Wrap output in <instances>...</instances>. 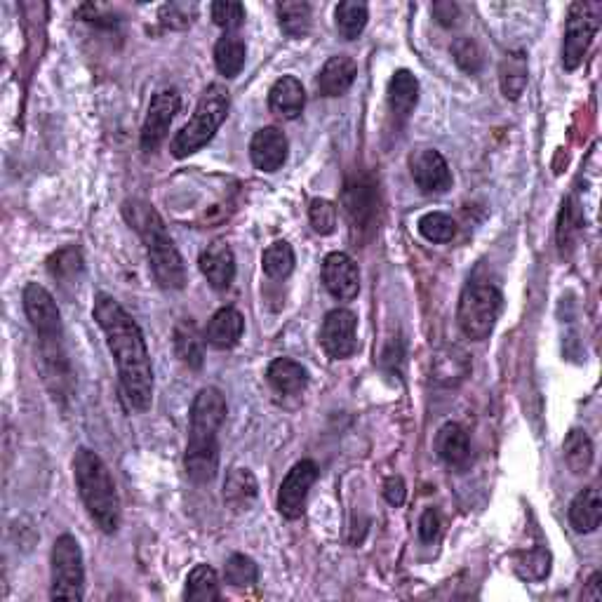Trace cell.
<instances>
[{"instance_id": "12", "label": "cell", "mask_w": 602, "mask_h": 602, "mask_svg": "<svg viewBox=\"0 0 602 602\" xmlns=\"http://www.w3.org/2000/svg\"><path fill=\"white\" fill-rule=\"evenodd\" d=\"M414 184L424 193H445L452 186V170L445 156L436 149H419L410 156Z\"/></svg>"}, {"instance_id": "39", "label": "cell", "mask_w": 602, "mask_h": 602, "mask_svg": "<svg viewBox=\"0 0 602 602\" xmlns=\"http://www.w3.org/2000/svg\"><path fill=\"white\" fill-rule=\"evenodd\" d=\"M309 219L313 231H316L318 236H332V233L337 231V205L325 198L311 200Z\"/></svg>"}, {"instance_id": "1", "label": "cell", "mask_w": 602, "mask_h": 602, "mask_svg": "<svg viewBox=\"0 0 602 602\" xmlns=\"http://www.w3.org/2000/svg\"><path fill=\"white\" fill-rule=\"evenodd\" d=\"M95 320L116 358L120 389L127 405L135 407L137 412H146L153 403V365L142 330L135 318L109 294L95 297Z\"/></svg>"}, {"instance_id": "4", "label": "cell", "mask_w": 602, "mask_h": 602, "mask_svg": "<svg viewBox=\"0 0 602 602\" xmlns=\"http://www.w3.org/2000/svg\"><path fill=\"white\" fill-rule=\"evenodd\" d=\"M231 97L229 90L224 85L214 83L200 95L196 111L189 123L177 132V137L172 139L170 151L175 158H189L193 153H198L203 146H207L217 135V130L229 116Z\"/></svg>"}, {"instance_id": "34", "label": "cell", "mask_w": 602, "mask_h": 602, "mask_svg": "<svg viewBox=\"0 0 602 602\" xmlns=\"http://www.w3.org/2000/svg\"><path fill=\"white\" fill-rule=\"evenodd\" d=\"M262 269L271 280H285L294 271V250L285 240H276L262 254Z\"/></svg>"}, {"instance_id": "30", "label": "cell", "mask_w": 602, "mask_h": 602, "mask_svg": "<svg viewBox=\"0 0 602 602\" xmlns=\"http://www.w3.org/2000/svg\"><path fill=\"white\" fill-rule=\"evenodd\" d=\"M184 598L193 602H212L222 598V588H219V577L210 565H196L186 577Z\"/></svg>"}, {"instance_id": "20", "label": "cell", "mask_w": 602, "mask_h": 602, "mask_svg": "<svg viewBox=\"0 0 602 602\" xmlns=\"http://www.w3.org/2000/svg\"><path fill=\"white\" fill-rule=\"evenodd\" d=\"M306 90L299 78L283 76L271 85L269 90V109L283 120H294L304 113Z\"/></svg>"}, {"instance_id": "38", "label": "cell", "mask_w": 602, "mask_h": 602, "mask_svg": "<svg viewBox=\"0 0 602 602\" xmlns=\"http://www.w3.org/2000/svg\"><path fill=\"white\" fill-rule=\"evenodd\" d=\"M344 198H346V212H349L353 224H363L372 217L374 200L370 196V186H363V184L349 186Z\"/></svg>"}, {"instance_id": "23", "label": "cell", "mask_w": 602, "mask_h": 602, "mask_svg": "<svg viewBox=\"0 0 602 602\" xmlns=\"http://www.w3.org/2000/svg\"><path fill=\"white\" fill-rule=\"evenodd\" d=\"M257 494L259 485L250 468H231L224 480V504L236 513L250 511Z\"/></svg>"}, {"instance_id": "18", "label": "cell", "mask_w": 602, "mask_h": 602, "mask_svg": "<svg viewBox=\"0 0 602 602\" xmlns=\"http://www.w3.org/2000/svg\"><path fill=\"white\" fill-rule=\"evenodd\" d=\"M243 332H245L243 313L233 309V306H224V309H219L210 320H207L203 341L217 351H229L233 346H238V341L243 339Z\"/></svg>"}, {"instance_id": "14", "label": "cell", "mask_w": 602, "mask_h": 602, "mask_svg": "<svg viewBox=\"0 0 602 602\" xmlns=\"http://www.w3.org/2000/svg\"><path fill=\"white\" fill-rule=\"evenodd\" d=\"M323 283H325V290L330 292L334 299H341V301L356 299L360 292L358 264L353 262L346 252L327 254L323 262Z\"/></svg>"}, {"instance_id": "41", "label": "cell", "mask_w": 602, "mask_h": 602, "mask_svg": "<svg viewBox=\"0 0 602 602\" xmlns=\"http://www.w3.org/2000/svg\"><path fill=\"white\" fill-rule=\"evenodd\" d=\"M454 62L461 71L478 73L483 69V50L478 48V43L473 38H459L452 48Z\"/></svg>"}, {"instance_id": "16", "label": "cell", "mask_w": 602, "mask_h": 602, "mask_svg": "<svg viewBox=\"0 0 602 602\" xmlns=\"http://www.w3.org/2000/svg\"><path fill=\"white\" fill-rule=\"evenodd\" d=\"M287 151V137L278 127H262V130L254 132L250 142V158L257 170L262 172H278L285 165Z\"/></svg>"}, {"instance_id": "24", "label": "cell", "mask_w": 602, "mask_h": 602, "mask_svg": "<svg viewBox=\"0 0 602 602\" xmlns=\"http://www.w3.org/2000/svg\"><path fill=\"white\" fill-rule=\"evenodd\" d=\"M419 102V80L412 71L400 69L389 80V109L396 118L407 120Z\"/></svg>"}, {"instance_id": "19", "label": "cell", "mask_w": 602, "mask_h": 602, "mask_svg": "<svg viewBox=\"0 0 602 602\" xmlns=\"http://www.w3.org/2000/svg\"><path fill=\"white\" fill-rule=\"evenodd\" d=\"M358 76V64L351 57H330L316 78V90L320 97H341L351 90Z\"/></svg>"}, {"instance_id": "7", "label": "cell", "mask_w": 602, "mask_h": 602, "mask_svg": "<svg viewBox=\"0 0 602 602\" xmlns=\"http://www.w3.org/2000/svg\"><path fill=\"white\" fill-rule=\"evenodd\" d=\"M600 3H572L567 12L565 40H563V66L567 71H577L591 48L595 33L600 29Z\"/></svg>"}, {"instance_id": "15", "label": "cell", "mask_w": 602, "mask_h": 602, "mask_svg": "<svg viewBox=\"0 0 602 602\" xmlns=\"http://www.w3.org/2000/svg\"><path fill=\"white\" fill-rule=\"evenodd\" d=\"M226 419V398L224 393L214 386L200 389L191 405V428L189 433H207V436H219Z\"/></svg>"}, {"instance_id": "11", "label": "cell", "mask_w": 602, "mask_h": 602, "mask_svg": "<svg viewBox=\"0 0 602 602\" xmlns=\"http://www.w3.org/2000/svg\"><path fill=\"white\" fill-rule=\"evenodd\" d=\"M320 346L334 360L351 358L358 349V318L349 309H334L320 327Z\"/></svg>"}, {"instance_id": "25", "label": "cell", "mask_w": 602, "mask_h": 602, "mask_svg": "<svg viewBox=\"0 0 602 602\" xmlns=\"http://www.w3.org/2000/svg\"><path fill=\"white\" fill-rule=\"evenodd\" d=\"M266 381L271 384L273 391L283 393V396H294L301 393L309 384V372L306 367L292 358H276L266 370Z\"/></svg>"}, {"instance_id": "46", "label": "cell", "mask_w": 602, "mask_h": 602, "mask_svg": "<svg viewBox=\"0 0 602 602\" xmlns=\"http://www.w3.org/2000/svg\"><path fill=\"white\" fill-rule=\"evenodd\" d=\"M405 497H407V487H405V480L400 476H391L389 480L384 483V499L389 501L391 506H403L405 504Z\"/></svg>"}, {"instance_id": "36", "label": "cell", "mask_w": 602, "mask_h": 602, "mask_svg": "<svg viewBox=\"0 0 602 602\" xmlns=\"http://www.w3.org/2000/svg\"><path fill=\"white\" fill-rule=\"evenodd\" d=\"M224 579L233 588H252L259 579L257 563L243 553H233L224 565Z\"/></svg>"}, {"instance_id": "3", "label": "cell", "mask_w": 602, "mask_h": 602, "mask_svg": "<svg viewBox=\"0 0 602 602\" xmlns=\"http://www.w3.org/2000/svg\"><path fill=\"white\" fill-rule=\"evenodd\" d=\"M73 478H76L80 499L99 530L116 534L120 527V499L109 466L97 452L80 447L73 457Z\"/></svg>"}, {"instance_id": "35", "label": "cell", "mask_w": 602, "mask_h": 602, "mask_svg": "<svg viewBox=\"0 0 602 602\" xmlns=\"http://www.w3.org/2000/svg\"><path fill=\"white\" fill-rule=\"evenodd\" d=\"M417 226L428 243H450L457 236V222L445 212H428L419 219Z\"/></svg>"}, {"instance_id": "26", "label": "cell", "mask_w": 602, "mask_h": 602, "mask_svg": "<svg viewBox=\"0 0 602 602\" xmlns=\"http://www.w3.org/2000/svg\"><path fill=\"white\" fill-rule=\"evenodd\" d=\"M602 520V499L600 492L595 487H586L581 490L570 504V525L574 532L588 534L595 532L600 527Z\"/></svg>"}, {"instance_id": "31", "label": "cell", "mask_w": 602, "mask_h": 602, "mask_svg": "<svg viewBox=\"0 0 602 602\" xmlns=\"http://www.w3.org/2000/svg\"><path fill=\"white\" fill-rule=\"evenodd\" d=\"M367 17H370V10L360 0H344V3H339L337 10H334V24H337L339 36L344 40L360 38V33L367 26Z\"/></svg>"}, {"instance_id": "17", "label": "cell", "mask_w": 602, "mask_h": 602, "mask_svg": "<svg viewBox=\"0 0 602 602\" xmlns=\"http://www.w3.org/2000/svg\"><path fill=\"white\" fill-rule=\"evenodd\" d=\"M198 266L200 273L207 278V283L217 292L229 290L233 280H236V257H233L231 247L222 243V240L207 245L205 250L200 252Z\"/></svg>"}, {"instance_id": "28", "label": "cell", "mask_w": 602, "mask_h": 602, "mask_svg": "<svg viewBox=\"0 0 602 602\" xmlns=\"http://www.w3.org/2000/svg\"><path fill=\"white\" fill-rule=\"evenodd\" d=\"M247 59V45L238 33H224L214 45V64L224 78H236L243 71Z\"/></svg>"}, {"instance_id": "27", "label": "cell", "mask_w": 602, "mask_h": 602, "mask_svg": "<svg viewBox=\"0 0 602 602\" xmlns=\"http://www.w3.org/2000/svg\"><path fill=\"white\" fill-rule=\"evenodd\" d=\"M527 80H530V71H527V55L523 50H511L506 52L504 59H501L499 66V83H501V92H504L506 99H520L525 88Z\"/></svg>"}, {"instance_id": "9", "label": "cell", "mask_w": 602, "mask_h": 602, "mask_svg": "<svg viewBox=\"0 0 602 602\" xmlns=\"http://www.w3.org/2000/svg\"><path fill=\"white\" fill-rule=\"evenodd\" d=\"M179 106H182V97H179L177 90L167 88L153 95L142 125V137H139L142 151L153 153L165 142L172 120H175V116L179 113Z\"/></svg>"}, {"instance_id": "29", "label": "cell", "mask_w": 602, "mask_h": 602, "mask_svg": "<svg viewBox=\"0 0 602 602\" xmlns=\"http://www.w3.org/2000/svg\"><path fill=\"white\" fill-rule=\"evenodd\" d=\"M563 452H565L567 466H570V471L574 473V476H584V473L591 471L593 440L588 438L586 431H581V428H572L563 443Z\"/></svg>"}, {"instance_id": "21", "label": "cell", "mask_w": 602, "mask_h": 602, "mask_svg": "<svg viewBox=\"0 0 602 602\" xmlns=\"http://www.w3.org/2000/svg\"><path fill=\"white\" fill-rule=\"evenodd\" d=\"M431 374L440 386H459L471 374V358L459 346H443L433 353Z\"/></svg>"}, {"instance_id": "43", "label": "cell", "mask_w": 602, "mask_h": 602, "mask_svg": "<svg viewBox=\"0 0 602 602\" xmlns=\"http://www.w3.org/2000/svg\"><path fill=\"white\" fill-rule=\"evenodd\" d=\"M193 15H196V5H182V3H170L163 5V10H160V19H163L165 24L175 26V29H184V26L191 24Z\"/></svg>"}, {"instance_id": "33", "label": "cell", "mask_w": 602, "mask_h": 602, "mask_svg": "<svg viewBox=\"0 0 602 602\" xmlns=\"http://www.w3.org/2000/svg\"><path fill=\"white\" fill-rule=\"evenodd\" d=\"M175 351L179 360L191 370H200L205 363V353H203V339L198 337L196 327L191 323H179L175 327Z\"/></svg>"}, {"instance_id": "13", "label": "cell", "mask_w": 602, "mask_h": 602, "mask_svg": "<svg viewBox=\"0 0 602 602\" xmlns=\"http://www.w3.org/2000/svg\"><path fill=\"white\" fill-rule=\"evenodd\" d=\"M186 476L193 483H210L219 471V436H200L189 433V445L184 454Z\"/></svg>"}, {"instance_id": "6", "label": "cell", "mask_w": 602, "mask_h": 602, "mask_svg": "<svg viewBox=\"0 0 602 602\" xmlns=\"http://www.w3.org/2000/svg\"><path fill=\"white\" fill-rule=\"evenodd\" d=\"M52 600L85 598V565L83 551L73 534H62L52 546Z\"/></svg>"}, {"instance_id": "42", "label": "cell", "mask_w": 602, "mask_h": 602, "mask_svg": "<svg viewBox=\"0 0 602 602\" xmlns=\"http://www.w3.org/2000/svg\"><path fill=\"white\" fill-rule=\"evenodd\" d=\"M579 231H581V214L577 210V205H574L572 200H567L563 205V212H560V222H558L560 250L565 252V247L570 250Z\"/></svg>"}, {"instance_id": "32", "label": "cell", "mask_w": 602, "mask_h": 602, "mask_svg": "<svg viewBox=\"0 0 602 602\" xmlns=\"http://www.w3.org/2000/svg\"><path fill=\"white\" fill-rule=\"evenodd\" d=\"M278 24L290 38H304L311 31V5L304 0L278 3Z\"/></svg>"}, {"instance_id": "37", "label": "cell", "mask_w": 602, "mask_h": 602, "mask_svg": "<svg viewBox=\"0 0 602 602\" xmlns=\"http://www.w3.org/2000/svg\"><path fill=\"white\" fill-rule=\"evenodd\" d=\"M48 271L55 280H76L83 271V257L78 247H64L48 259Z\"/></svg>"}, {"instance_id": "22", "label": "cell", "mask_w": 602, "mask_h": 602, "mask_svg": "<svg viewBox=\"0 0 602 602\" xmlns=\"http://www.w3.org/2000/svg\"><path fill=\"white\" fill-rule=\"evenodd\" d=\"M436 452L447 466H466L468 459H471V440H468L464 426L454 424V421H447L445 426H440L436 436Z\"/></svg>"}, {"instance_id": "10", "label": "cell", "mask_w": 602, "mask_h": 602, "mask_svg": "<svg viewBox=\"0 0 602 602\" xmlns=\"http://www.w3.org/2000/svg\"><path fill=\"white\" fill-rule=\"evenodd\" d=\"M316 480H318L316 461L301 459L290 468V473L285 476L278 492V511L283 518L297 520L304 515L306 499H309V492Z\"/></svg>"}, {"instance_id": "45", "label": "cell", "mask_w": 602, "mask_h": 602, "mask_svg": "<svg viewBox=\"0 0 602 602\" xmlns=\"http://www.w3.org/2000/svg\"><path fill=\"white\" fill-rule=\"evenodd\" d=\"M433 17L438 19V24L452 29V26H457V22H459V5L452 3V0H440V3H433Z\"/></svg>"}, {"instance_id": "44", "label": "cell", "mask_w": 602, "mask_h": 602, "mask_svg": "<svg viewBox=\"0 0 602 602\" xmlns=\"http://www.w3.org/2000/svg\"><path fill=\"white\" fill-rule=\"evenodd\" d=\"M438 534H440V515L438 511H433V508H426L419 520V537L421 541H426V544H431V541L438 539Z\"/></svg>"}, {"instance_id": "5", "label": "cell", "mask_w": 602, "mask_h": 602, "mask_svg": "<svg viewBox=\"0 0 602 602\" xmlns=\"http://www.w3.org/2000/svg\"><path fill=\"white\" fill-rule=\"evenodd\" d=\"M504 297L490 283H471L464 287L459 299V327L468 339L483 341L494 332Z\"/></svg>"}, {"instance_id": "8", "label": "cell", "mask_w": 602, "mask_h": 602, "mask_svg": "<svg viewBox=\"0 0 602 602\" xmlns=\"http://www.w3.org/2000/svg\"><path fill=\"white\" fill-rule=\"evenodd\" d=\"M22 301L26 318H29V323L33 330H36L40 341H43V344L62 341V313H59L55 297H52L43 285L29 283L24 287Z\"/></svg>"}, {"instance_id": "40", "label": "cell", "mask_w": 602, "mask_h": 602, "mask_svg": "<svg viewBox=\"0 0 602 602\" xmlns=\"http://www.w3.org/2000/svg\"><path fill=\"white\" fill-rule=\"evenodd\" d=\"M212 19L219 29H224L226 33H236L240 26L245 22V5L243 3H233V0H219V3H212Z\"/></svg>"}, {"instance_id": "47", "label": "cell", "mask_w": 602, "mask_h": 602, "mask_svg": "<svg viewBox=\"0 0 602 602\" xmlns=\"http://www.w3.org/2000/svg\"><path fill=\"white\" fill-rule=\"evenodd\" d=\"M600 572H595L591 581H588V593H584V598H591V600H600L602 598V591H600Z\"/></svg>"}, {"instance_id": "2", "label": "cell", "mask_w": 602, "mask_h": 602, "mask_svg": "<svg viewBox=\"0 0 602 602\" xmlns=\"http://www.w3.org/2000/svg\"><path fill=\"white\" fill-rule=\"evenodd\" d=\"M123 214L127 224L144 240L146 257H149V266L158 285L165 287V290H182L186 285L184 259L177 250L175 240L167 233V226L156 207L144 203V200H127L123 205Z\"/></svg>"}]
</instances>
